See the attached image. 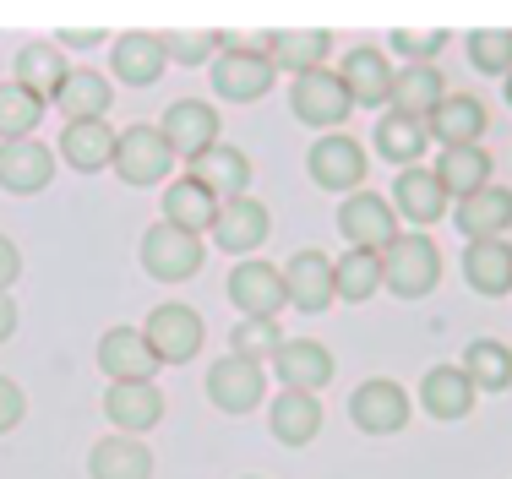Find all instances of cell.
<instances>
[{
    "instance_id": "obj_1",
    "label": "cell",
    "mask_w": 512,
    "mask_h": 479,
    "mask_svg": "<svg viewBox=\"0 0 512 479\" xmlns=\"http://www.w3.org/2000/svg\"><path fill=\"white\" fill-rule=\"evenodd\" d=\"M436 284H442V251H436L431 235H398L382 251V289L398 294V300H425Z\"/></svg>"
},
{
    "instance_id": "obj_2",
    "label": "cell",
    "mask_w": 512,
    "mask_h": 479,
    "mask_svg": "<svg viewBox=\"0 0 512 479\" xmlns=\"http://www.w3.org/2000/svg\"><path fill=\"white\" fill-rule=\"evenodd\" d=\"M213 93L229 98V104H256V98L273 93L278 82V66L262 55V44H240L235 33H229V44L213 55Z\"/></svg>"
},
{
    "instance_id": "obj_3",
    "label": "cell",
    "mask_w": 512,
    "mask_h": 479,
    "mask_svg": "<svg viewBox=\"0 0 512 479\" xmlns=\"http://www.w3.org/2000/svg\"><path fill=\"white\" fill-rule=\"evenodd\" d=\"M142 338H148V349L158 354V365H191L202 354V343H207V327H202L197 305L164 300V305H153V311H148Z\"/></svg>"
},
{
    "instance_id": "obj_4",
    "label": "cell",
    "mask_w": 512,
    "mask_h": 479,
    "mask_svg": "<svg viewBox=\"0 0 512 479\" xmlns=\"http://www.w3.org/2000/svg\"><path fill=\"white\" fill-rule=\"evenodd\" d=\"M365 169H371V158H365V147L349 137V131H327V137H316L311 153H306L311 186H322V191H333V196L365 191Z\"/></svg>"
},
{
    "instance_id": "obj_5",
    "label": "cell",
    "mask_w": 512,
    "mask_h": 479,
    "mask_svg": "<svg viewBox=\"0 0 512 479\" xmlns=\"http://www.w3.org/2000/svg\"><path fill=\"white\" fill-rule=\"evenodd\" d=\"M267 365L256 360H240V354H224V360L207 365V403H213L218 414H256L267 403Z\"/></svg>"
},
{
    "instance_id": "obj_6",
    "label": "cell",
    "mask_w": 512,
    "mask_h": 479,
    "mask_svg": "<svg viewBox=\"0 0 512 479\" xmlns=\"http://www.w3.org/2000/svg\"><path fill=\"white\" fill-rule=\"evenodd\" d=\"M202 262H207L202 235H186V229L164 224V218L142 235V273L158 278V284H186L191 273H202Z\"/></svg>"
},
{
    "instance_id": "obj_7",
    "label": "cell",
    "mask_w": 512,
    "mask_h": 479,
    "mask_svg": "<svg viewBox=\"0 0 512 479\" xmlns=\"http://www.w3.org/2000/svg\"><path fill=\"white\" fill-rule=\"evenodd\" d=\"M349 109H355V98L344 93V82H338V71H333V66L306 71V77H295V88H289V115H295L300 126L322 131V137L344 126Z\"/></svg>"
},
{
    "instance_id": "obj_8",
    "label": "cell",
    "mask_w": 512,
    "mask_h": 479,
    "mask_svg": "<svg viewBox=\"0 0 512 479\" xmlns=\"http://www.w3.org/2000/svg\"><path fill=\"white\" fill-rule=\"evenodd\" d=\"M115 169L126 186H164L169 169H175V153H169L164 131L158 126H126L115 137Z\"/></svg>"
},
{
    "instance_id": "obj_9",
    "label": "cell",
    "mask_w": 512,
    "mask_h": 479,
    "mask_svg": "<svg viewBox=\"0 0 512 479\" xmlns=\"http://www.w3.org/2000/svg\"><path fill=\"white\" fill-rule=\"evenodd\" d=\"M229 300H235L240 316H256V322H278V311L289 305L284 267L262 262V256H246V262H235V273H229Z\"/></svg>"
},
{
    "instance_id": "obj_10",
    "label": "cell",
    "mask_w": 512,
    "mask_h": 479,
    "mask_svg": "<svg viewBox=\"0 0 512 479\" xmlns=\"http://www.w3.org/2000/svg\"><path fill=\"white\" fill-rule=\"evenodd\" d=\"M158 131H164L169 153L186 158V164H197L207 147H218L224 115H218L213 104H202V98H175V104L164 109V120H158Z\"/></svg>"
},
{
    "instance_id": "obj_11",
    "label": "cell",
    "mask_w": 512,
    "mask_h": 479,
    "mask_svg": "<svg viewBox=\"0 0 512 479\" xmlns=\"http://www.w3.org/2000/svg\"><path fill=\"white\" fill-rule=\"evenodd\" d=\"M338 235L355 245V251H376V256H382L387 245L398 240V213H393V202H387L382 191H355V196H344V207H338Z\"/></svg>"
},
{
    "instance_id": "obj_12",
    "label": "cell",
    "mask_w": 512,
    "mask_h": 479,
    "mask_svg": "<svg viewBox=\"0 0 512 479\" xmlns=\"http://www.w3.org/2000/svg\"><path fill=\"white\" fill-rule=\"evenodd\" d=\"M349 420L365 436H398L409 425V392L393 376H371L349 392Z\"/></svg>"
},
{
    "instance_id": "obj_13",
    "label": "cell",
    "mask_w": 512,
    "mask_h": 479,
    "mask_svg": "<svg viewBox=\"0 0 512 479\" xmlns=\"http://www.w3.org/2000/svg\"><path fill=\"white\" fill-rule=\"evenodd\" d=\"M284 289H289V305L300 316H322L327 305L338 300V284H333V256L306 245L284 262Z\"/></svg>"
},
{
    "instance_id": "obj_14",
    "label": "cell",
    "mask_w": 512,
    "mask_h": 479,
    "mask_svg": "<svg viewBox=\"0 0 512 479\" xmlns=\"http://www.w3.org/2000/svg\"><path fill=\"white\" fill-rule=\"evenodd\" d=\"M164 414H169V403L158 392V382H109L104 387V420L120 436H148Z\"/></svg>"
},
{
    "instance_id": "obj_15",
    "label": "cell",
    "mask_w": 512,
    "mask_h": 479,
    "mask_svg": "<svg viewBox=\"0 0 512 479\" xmlns=\"http://www.w3.org/2000/svg\"><path fill=\"white\" fill-rule=\"evenodd\" d=\"M273 235V213H267L256 196H235V202H218V218H213V245L229 256L246 262L251 251H262V240Z\"/></svg>"
},
{
    "instance_id": "obj_16",
    "label": "cell",
    "mask_w": 512,
    "mask_h": 479,
    "mask_svg": "<svg viewBox=\"0 0 512 479\" xmlns=\"http://www.w3.org/2000/svg\"><path fill=\"white\" fill-rule=\"evenodd\" d=\"M393 213L398 218H409L414 229H436L447 218V191H442V180H436V169H425V164H414V169H398V180H393Z\"/></svg>"
},
{
    "instance_id": "obj_17",
    "label": "cell",
    "mask_w": 512,
    "mask_h": 479,
    "mask_svg": "<svg viewBox=\"0 0 512 479\" xmlns=\"http://www.w3.org/2000/svg\"><path fill=\"white\" fill-rule=\"evenodd\" d=\"M99 371L109 376V382H153L164 365H158V354L148 349L142 327H104V338H99Z\"/></svg>"
},
{
    "instance_id": "obj_18",
    "label": "cell",
    "mask_w": 512,
    "mask_h": 479,
    "mask_svg": "<svg viewBox=\"0 0 512 479\" xmlns=\"http://www.w3.org/2000/svg\"><path fill=\"white\" fill-rule=\"evenodd\" d=\"M50 180H55V147H44L39 137L0 142V191H11V196H39Z\"/></svg>"
},
{
    "instance_id": "obj_19",
    "label": "cell",
    "mask_w": 512,
    "mask_h": 479,
    "mask_svg": "<svg viewBox=\"0 0 512 479\" xmlns=\"http://www.w3.org/2000/svg\"><path fill=\"white\" fill-rule=\"evenodd\" d=\"M262 55L273 60L278 71H295V77H306V71H322L327 55H333V33L327 28H273L262 33Z\"/></svg>"
},
{
    "instance_id": "obj_20",
    "label": "cell",
    "mask_w": 512,
    "mask_h": 479,
    "mask_svg": "<svg viewBox=\"0 0 512 479\" xmlns=\"http://www.w3.org/2000/svg\"><path fill=\"white\" fill-rule=\"evenodd\" d=\"M267 431L284 447H311L322 436V398L300 387H278V398L267 403Z\"/></svg>"
},
{
    "instance_id": "obj_21",
    "label": "cell",
    "mask_w": 512,
    "mask_h": 479,
    "mask_svg": "<svg viewBox=\"0 0 512 479\" xmlns=\"http://www.w3.org/2000/svg\"><path fill=\"white\" fill-rule=\"evenodd\" d=\"M115 137L120 131L109 120H66L55 142V158H66L77 175H99V169L115 164Z\"/></svg>"
},
{
    "instance_id": "obj_22",
    "label": "cell",
    "mask_w": 512,
    "mask_h": 479,
    "mask_svg": "<svg viewBox=\"0 0 512 479\" xmlns=\"http://www.w3.org/2000/svg\"><path fill=\"white\" fill-rule=\"evenodd\" d=\"M485 126H491V109L469 93H447L442 104L425 115V137H436L442 147H480Z\"/></svg>"
},
{
    "instance_id": "obj_23",
    "label": "cell",
    "mask_w": 512,
    "mask_h": 479,
    "mask_svg": "<svg viewBox=\"0 0 512 479\" xmlns=\"http://www.w3.org/2000/svg\"><path fill=\"white\" fill-rule=\"evenodd\" d=\"M267 371L278 376L284 387H300V392H322L327 382H333V349L316 338H284V349L273 354V365Z\"/></svg>"
},
{
    "instance_id": "obj_24",
    "label": "cell",
    "mask_w": 512,
    "mask_h": 479,
    "mask_svg": "<svg viewBox=\"0 0 512 479\" xmlns=\"http://www.w3.org/2000/svg\"><path fill=\"white\" fill-rule=\"evenodd\" d=\"M109 66H115V82H126V88H153L169 66L164 33H142V28L120 33V39L109 44Z\"/></svg>"
},
{
    "instance_id": "obj_25",
    "label": "cell",
    "mask_w": 512,
    "mask_h": 479,
    "mask_svg": "<svg viewBox=\"0 0 512 479\" xmlns=\"http://www.w3.org/2000/svg\"><path fill=\"white\" fill-rule=\"evenodd\" d=\"M338 82H344V93L355 98V104H365V109L387 104V93H393V66H387V49L355 44L344 55V66H338Z\"/></svg>"
},
{
    "instance_id": "obj_26",
    "label": "cell",
    "mask_w": 512,
    "mask_h": 479,
    "mask_svg": "<svg viewBox=\"0 0 512 479\" xmlns=\"http://www.w3.org/2000/svg\"><path fill=\"white\" fill-rule=\"evenodd\" d=\"M191 180L207 186L218 202H235V196L251 191V153L235 147V142H218V147H207L197 164H191Z\"/></svg>"
},
{
    "instance_id": "obj_27",
    "label": "cell",
    "mask_w": 512,
    "mask_h": 479,
    "mask_svg": "<svg viewBox=\"0 0 512 479\" xmlns=\"http://www.w3.org/2000/svg\"><path fill=\"white\" fill-rule=\"evenodd\" d=\"M453 224H458L463 240H502L512 229V191L491 180L485 191L463 196V202L453 207Z\"/></svg>"
},
{
    "instance_id": "obj_28",
    "label": "cell",
    "mask_w": 512,
    "mask_h": 479,
    "mask_svg": "<svg viewBox=\"0 0 512 479\" xmlns=\"http://www.w3.org/2000/svg\"><path fill=\"white\" fill-rule=\"evenodd\" d=\"M463 284L485 300L512 294V240H469L463 245Z\"/></svg>"
},
{
    "instance_id": "obj_29",
    "label": "cell",
    "mask_w": 512,
    "mask_h": 479,
    "mask_svg": "<svg viewBox=\"0 0 512 479\" xmlns=\"http://www.w3.org/2000/svg\"><path fill=\"white\" fill-rule=\"evenodd\" d=\"M88 479H153L148 441H142V436H120V431H109L104 441H93Z\"/></svg>"
},
{
    "instance_id": "obj_30",
    "label": "cell",
    "mask_w": 512,
    "mask_h": 479,
    "mask_svg": "<svg viewBox=\"0 0 512 479\" xmlns=\"http://www.w3.org/2000/svg\"><path fill=\"white\" fill-rule=\"evenodd\" d=\"M420 409L431 420H463L474 409V382L463 365H431L420 376Z\"/></svg>"
},
{
    "instance_id": "obj_31",
    "label": "cell",
    "mask_w": 512,
    "mask_h": 479,
    "mask_svg": "<svg viewBox=\"0 0 512 479\" xmlns=\"http://www.w3.org/2000/svg\"><path fill=\"white\" fill-rule=\"evenodd\" d=\"M66 55L50 44V39H33V44H22L17 49V66H11V82L17 88H28L33 98H44V104H55V93H60V82H66Z\"/></svg>"
},
{
    "instance_id": "obj_32",
    "label": "cell",
    "mask_w": 512,
    "mask_h": 479,
    "mask_svg": "<svg viewBox=\"0 0 512 479\" xmlns=\"http://www.w3.org/2000/svg\"><path fill=\"white\" fill-rule=\"evenodd\" d=\"M109 98H115V88H109V77H99L93 66H71L50 109H60L66 120H104Z\"/></svg>"
},
{
    "instance_id": "obj_33",
    "label": "cell",
    "mask_w": 512,
    "mask_h": 479,
    "mask_svg": "<svg viewBox=\"0 0 512 479\" xmlns=\"http://www.w3.org/2000/svg\"><path fill=\"white\" fill-rule=\"evenodd\" d=\"M213 218H218V196L213 191L197 186L191 175L169 180V191H164V224L186 229V235H207V229H213Z\"/></svg>"
},
{
    "instance_id": "obj_34",
    "label": "cell",
    "mask_w": 512,
    "mask_h": 479,
    "mask_svg": "<svg viewBox=\"0 0 512 479\" xmlns=\"http://www.w3.org/2000/svg\"><path fill=\"white\" fill-rule=\"evenodd\" d=\"M442 98H447V82H442V71H436V66H398L393 71V93H387V104H393L398 115L425 120Z\"/></svg>"
},
{
    "instance_id": "obj_35",
    "label": "cell",
    "mask_w": 512,
    "mask_h": 479,
    "mask_svg": "<svg viewBox=\"0 0 512 479\" xmlns=\"http://www.w3.org/2000/svg\"><path fill=\"white\" fill-rule=\"evenodd\" d=\"M436 180H442L447 196H474L491 186V153L485 147H442V158H436Z\"/></svg>"
},
{
    "instance_id": "obj_36",
    "label": "cell",
    "mask_w": 512,
    "mask_h": 479,
    "mask_svg": "<svg viewBox=\"0 0 512 479\" xmlns=\"http://www.w3.org/2000/svg\"><path fill=\"white\" fill-rule=\"evenodd\" d=\"M371 142H376V153H382L387 164L414 169V164H420V153H425V120H414V115H398V109H387V115L376 120Z\"/></svg>"
},
{
    "instance_id": "obj_37",
    "label": "cell",
    "mask_w": 512,
    "mask_h": 479,
    "mask_svg": "<svg viewBox=\"0 0 512 479\" xmlns=\"http://www.w3.org/2000/svg\"><path fill=\"white\" fill-rule=\"evenodd\" d=\"M463 371H469L474 392H507L512 387V349L502 338H474L463 349Z\"/></svg>"
},
{
    "instance_id": "obj_38",
    "label": "cell",
    "mask_w": 512,
    "mask_h": 479,
    "mask_svg": "<svg viewBox=\"0 0 512 479\" xmlns=\"http://www.w3.org/2000/svg\"><path fill=\"white\" fill-rule=\"evenodd\" d=\"M333 284H338V300L344 305H365L376 289H382V256L349 245V251L333 262Z\"/></svg>"
},
{
    "instance_id": "obj_39",
    "label": "cell",
    "mask_w": 512,
    "mask_h": 479,
    "mask_svg": "<svg viewBox=\"0 0 512 479\" xmlns=\"http://www.w3.org/2000/svg\"><path fill=\"white\" fill-rule=\"evenodd\" d=\"M44 98H33L17 82H0V142H22V137H39V120H44Z\"/></svg>"
},
{
    "instance_id": "obj_40",
    "label": "cell",
    "mask_w": 512,
    "mask_h": 479,
    "mask_svg": "<svg viewBox=\"0 0 512 479\" xmlns=\"http://www.w3.org/2000/svg\"><path fill=\"white\" fill-rule=\"evenodd\" d=\"M229 44V33L218 28H169L164 33V55L175 66H213V55Z\"/></svg>"
},
{
    "instance_id": "obj_41",
    "label": "cell",
    "mask_w": 512,
    "mask_h": 479,
    "mask_svg": "<svg viewBox=\"0 0 512 479\" xmlns=\"http://www.w3.org/2000/svg\"><path fill=\"white\" fill-rule=\"evenodd\" d=\"M278 349H284V327H278V322H256V316H240L235 333H229V354H240V360L273 365Z\"/></svg>"
},
{
    "instance_id": "obj_42",
    "label": "cell",
    "mask_w": 512,
    "mask_h": 479,
    "mask_svg": "<svg viewBox=\"0 0 512 479\" xmlns=\"http://www.w3.org/2000/svg\"><path fill=\"white\" fill-rule=\"evenodd\" d=\"M469 66L485 71V77H512V28H474Z\"/></svg>"
},
{
    "instance_id": "obj_43",
    "label": "cell",
    "mask_w": 512,
    "mask_h": 479,
    "mask_svg": "<svg viewBox=\"0 0 512 479\" xmlns=\"http://www.w3.org/2000/svg\"><path fill=\"white\" fill-rule=\"evenodd\" d=\"M387 49H393L404 66H431L447 49V28H393L387 33Z\"/></svg>"
},
{
    "instance_id": "obj_44",
    "label": "cell",
    "mask_w": 512,
    "mask_h": 479,
    "mask_svg": "<svg viewBox=\"0 0 512 479\" xmlns=\"http://www.w3.org/2000/svg\"><path fill=\"white\" fill-rule=\"evenodd\" d=\"M22 414H28V398H22V387L11 382V376H0V436L17 431Z\"/></svg>"
},
{
    "instance_id": "obj_45",
    "label": "cell",
    "mask_w": 512,
    "mask_h": 479,
    "mask_svg": "<svg viewBox=\"0 0 512 479\" xmlns=\"http://www.w3.org/2000/svg\"><path fill=\"white\" fill-rule=\"evenodd\" d=\"M104 39H109V33L99 28V22H88V28H60L50 44H55V49H99Z\"/></svg>"
},
{
    "instance_id": "obj_46",
    "label": "cell",
    "mask_w": 512,
    "mask_h": 479,
    "mask_svg": "<svg viewBox=\"0 0 512 479\" xmlns=\"http://www.w3.org/2000/svg\"><path fill=\"white\" fill-rule=\"evenodd\" d=\"M17 273H22V251H17V240H6V235H0V294H11V284H17Z\"/></svg>"
},
{
    "instance_id": "obj_47",
    "label": "cell",
    "mask_w": 512,
    "mask_h": 479,
    "mask_svg": "<svg viewBox=\"0 0 512 479\" xmlns=\"http://www.w3.org/2000/svg\"><path fill=\"white\" fill-rule=\"evenodd\" d=\"M11 333H17V300H11V294H0V343H6Z\"/></svg>"
},
{
    "instance_id": "obj_48",
    "label": "cell",
    "mask_w": 512,
    "mask_h": 479,
    "mask_svg": "<svg viewBox=\"0 0 512 479\" xmlns=\"http://www.w3.org/2000/svg\"><path fill=\"white\" fill-rule=\"evenodd\" d=\"M502 93H507V104H512V77H502Z\"/></svg>"
},
{
    "instance_id": "obj_49",
    "label": "cell",
    "mask_w": 512,
    "mask_h": 479,
    "mask_svg": "<svg viewBox=\"0 0 512 479\" xmlns=\"http://www.w3.org/2000/svg\"><path fill=\"white\" fill-rule=\"evenodd\" d=\"M240 479H262V474H240Z\"/></svg>"
}]
</instances>
